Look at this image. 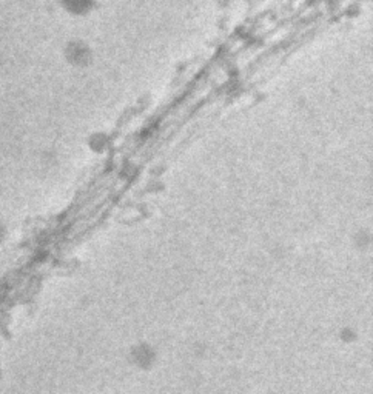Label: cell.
Segmentation results:
<instances>
[{
	"mask_svg": "<svg viewBox=\"0 0 373 394\" xmlns=\"http://www.w3.org/2000/svg\"><path fill=\"white\" fill-rule=\"evenodd\" d=\"M6 238H8V227H6L5 222L0 220V245L6 240Z\"/></svg>",
	"mask_w": 373,
	"mask_h": 394,
	"instance_id": "obj_1",
	"label": "cell"
}]
</instances>
